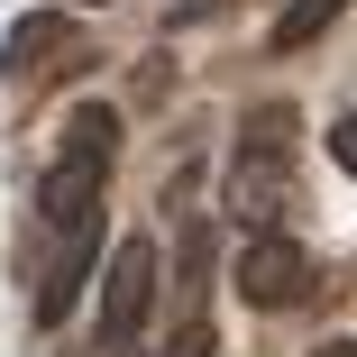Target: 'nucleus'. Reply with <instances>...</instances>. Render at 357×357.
I'll return each instance as SVG.
<instances>
[{
	"mask_svg": "<svg viewBox=\"0 0 357 357\" xmlns=\"http://www.w3.org/2000/svg\"><path fill=\"white\" fill-rule=\"evenodd\" d=\"M312 248L303 238H284V229H257L248 248H238V266H229V284H238V303L248 312H294L303 294H312Z\"/></svg>",
	"mask_w": 357,
	"mask_h": 357,
	"instance_id": "obj_1",
	"label": "nucleus"
},
{
	"mask_svg": "<svg viewBox=\"0 0 357 357\" xmlns=\"http://www.w3.org/2000/svg\"><path fill=\"white\" fill-rule=\"evenodd\" d=\"M147 312H156V238H119L110 275H101V348L128 357V339L147 330Z\"/></svg>",
	"mask_w": 357,
	"mask_h": 357,
	"instance_id": "obj_2",
	"label": "nucleus"
},
{
	"mask_svg": "<svg viewBox=\"0 0 357 357\" xmlns=\"http://www.w3.org/2000/svg\"><path fill=\"white\" fill-rule=\"evenodd\" d=\"M284 211H294V156L284 147H238V165H229V220L257 238V229H275Z\"/></svg>",
	"mask_w": 357,
	"mask_h": 357,
	"instance_id": "obj_3",
	"label": "nucleus"
},
{
	"mask_svg": "<svg viewBox=\"0 0 357 357\" xmlns=\"http://www.w3.org/2000/svg\"><path fill=\"white\" fill-rule=\"evenodd\" d=\"M74 64H83V28L64 19V10H37V19L10 28V83H19V92H37V83H55V74H74Z\"/></svg>",
	"mask_w": 357,
	"mask_h": 357,
	"instance_id": "obj_4",
	"label": "nucleus"
},
{
	"mask_svg": "<svg viewBox=\"0 0 357 357\" xmlns=\"http://www.w3.org/2000/svg\"><path fill=\"white\" fill-rule=\"evenodd\" d=\"M92 266H101V211L74 220V229H55V248L37 266V321H64V312H74V294H83Z\"/></svg>",
	"mask_w": 357,
	"mask_h": 357,
	"instance_id": "obj_5",
	"label": "nucleus"
},
{
	"mask_svg": "<svg viewBox=\"0 0 357 357\" xmlns=\"http://www.w3.org/2000/svg\"><path fill=\"white\" fill-rule=\"evenodd\" d=\"M101 174H110V165H92V156H55V165H46V183H37V220H46V238L101 211Z\"/></svg>",
	"mask_w": 357,
	"mask_h": 357,
	"instance_id": "obj_6",
	"label": "nucleus"
},
{
	"mask_svg": "<svg viewBox=\"0 0 357 357\" xmlns=\"http://www.w3.org/2000/svg\"><path fill=\"white\" fill-rule=\"evenodd\" d=\"M339 10H348V0H294V10L275 19V55H294V46H312V37H321V28H330Z\"/></svg>",
	"mask_w": 357,
	"mask_h": 357,
	"instance_id": "obj_7",
	"label": "nucleus"
},
{
	"mask_svg": "<svg viewBox=\"0 0 357 357\" xmlns=\"http://www.w3.org/2000/svg\"><path fill=\"white\" fill-rule=\"evenodd\" d=\"M110 147H119V119H110V110H74V119H64V156L110 165Z\"/></svg>",
	"mask_w": 357,
	"mask_h": 357,
	"instance_id": "obj_8",
	"label": "nucleus"
},
{
	"mask_svg": "<svg viewBox=\"0 0 357 357\" xmlns=\"http://www.w3.org/2000/svg\"><path fill=\"white\" fill-rule=\"evenodd\" d=\"M174 357H211V330H202V321H192V330H183V339H174Z\"/></svg>",
	"mask_w": 357,
	"mask_h": 357,
	"instance_id": "obj_9",
	"label": "nucleus"
},
{
	"mask_svg": "<svg viewBox=\"0 0 357 357\" xmlns=\"http://www.w3.org/2000/svg\"><path fill=\"white\" fill-rule=\"evenodd\" d=\"M312 357H348V348H312Z\"/></svg>",
	"mask_w": 357,
	"mask_h": 357,
	"instance_id": "obj_10",
	"label": "nucleus"
}]
</instances>
